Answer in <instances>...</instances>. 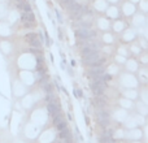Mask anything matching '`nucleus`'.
<instances>
[{
  "mask_svg": "<svg viewBox=\"0 0 148 143\" xmlns=\"http://www.w3.org/2000/svg\"><path fill=\"white\" fill-rule=\"evenodd\" d=\"M105 63H107V56L103 55L101 51H95V52L86 55V56H82V64L86 68L105 65Z\"/></svg>",
  "mask_w": 148,
  "mask_h": 143,
  "instance_id": "obj_1",
  "label": "nucleus"
},
{
  "mask_svg": "<svg viewBox=\"0 0 148 143\" xmlns=\"http://www.w3.org/2000/svg\"><path fill=\"white\" fill-rule=\"evenodd\" d=\"M74 36L78 41V43H86L92 39H96L97 30L95 28H75Z\"/></svg>",
  "mask_w": 148,
  "mask_h": 143,
  "instance_id": "obj_2",
  "label": "nucleus"
},
{
  "mask_svg": "<svg viewBox=\"0 0 148 143\" xmlns=\"http://www.w3.org/2000/svg\"><path fill=\"white\" fill-rule=\"evenodd\" d=\"M95 118H96L97 125L101 129H107L112 124V117H110V109L107 108H96L95 111Z\"/></svg>",
  "mask_w": 148,
  "mask_h": 143,
  "instance_id": "obj_3",
  "label": "nucleus"
},
{
  "mask_svg": "<svg viewBox=\"0 0 148 143\" xmlns=\"http://www.w3.org/2000/svg\"><path fill=\"white\" fill-rule=\"evenodd\" d=\"M118 83H120L121 89H138L139 87V82L135 74L127 73V72L118 76Z\"/></svg>",
  "mask_w": 148,
  "mask_h": 143,
  "instance_id": "obj_4",
  "label": "nucleus"
},
{
  "mask_svg": "<svg viewBox=\"0 0 148 143\" xmlns=\"http://www.w3.org/2000/svg\"><path fill=\"white\" fill-rule=\"evenodd\" d=\"M118 7H120L121 17L125 18V20H127V21L130 20L136 12H138V9H136V4L129 1V0H122L121 5H118Z\"/></svg>",
  "mask_w": 148,
  "mask_h": 143,
  "instance_id": "obj_5",
  "label": "nucleus"
},
{
  "mask_svg": "<svg viewBox=\"0 0 148 143\" xmlns=\"http://www.w3.org/2000/svg\"><path fill=\"white\" fill-rule=\"evenodd\" d=\"M57 131L53 129V126L51 128L43 129L40 134H39L36 143H56L57 142Z\"/></svg>",
  "mask_w": 148,
  "mask_h": 143,
  "instance_id": "obj_6",
  "label": "nucleus"
},
{
  "mask_svg": "<svg viewBox=\"0 0 148 143\" xmlns=\"http://www.w3.org/2000/svg\"><path fill=\"white\" fill-rule=\"evenodd\" d=\"M138 36V30L133 28V26H127L122 33L118 35V43H122V44H130L131 42H134Z\"/></svg>",
  "mask_w": 148,
  "mask_h": 143,
  "instance_id": "obj_7",
  "label": "nucleus"
},
{
  "mask_svg": "<svg viewBox=\"0 0 148 143\" xmlns=\"http://www.w3.org/2000/svg\"><path fill=\"white\" fill-rule=\"evenodd\" d=\"M90 89H91L92 94L95 96H103L105 95L107 92V89H108V83L103 82L101 79H90Z\"/></svg>",
  "mask_w": 148,
  "mask_h": 143,
  "instance_id": "obj_8",
  "label": "nucleus"
},
{
  "mask_svg": "<svg viewBox=\"0 0 148 143\" xmlns=\"http://www.w3.org/2000/svg\"><path fill=\"white\" fill-rule=\"evenodd\" d=\"M94 26L97 31H109L110 30V20H108L104 14H96L94 18Z\"/></svg>",
  "mask_w": 148,
  "mask_h": 143,
  "instance_id": "obj_9",
  "label": "nucleus"
},
{
  "mask_svg": "<svg viewBox=\"0 0 148 143\" xmlns=\"http://www.w3.org/2000/svg\"><path fill=\"white\" fill-rule=\"evenodd\" d=\"M127 26H130V23H129L127 20H125V18L120 17L117 18V20H113L110 21V31H112L114 35H120L121 33H122L123 30H125Z\"/></svg>",
  "mask_w": 148,
  "mask_h": 143,
  "instance_id": "obj_10",
  "label": "nucleus"
},
{
  "mask_svg": "<svg viewBox=\"0 0 148 143\" xmlns=\"http://www.w3.org/2000/svg\"><path fill=\"white\" fill-rule=\"evenodd\" d=\"M129 23H130V26H133L135 30H138V29H146L147 16L143 14V13H140V12H136L135 14L129 20Z\"/></svg>",
  "mask_w": 148,
  "mask_h": 143,
  "instance_id": "obj_11",
  "label": "nucleus"
},
{
  "mask_svg": "<svg viewBox=\"0 0 148 143\" xmlns=\"http://www.w3.org/2000/svg\"><path fill=\"white\" fill-rule=\"evenodd\" d=\"M26 42L29 43V46L33 47V48H43V36H42V33H27L26 34Z\"/></svg>",
  "mask_w": 148,
  "mask_h": 143,
  "instance_id": "obj_12",
  "label": "nucleus"
},
{
  "mask_svg": "<svg viewBox=\"0 0 148 143\" xmlns=\"http://www.w3.org/2000/svg\"><path fill=\"white\" fill-rule=\"evenodd\" d=\"M144 138H146V134L142 126L126 130V141H144Z\"/></svg>",
  "mask_w": 148,
  "mask_h": 143,
  "instance_id": "obj_13",
  "label": "nucleus"
},
{
  "mask_svg": "<svg viewBox=\"0 0 148 143\" xmlns=\"http://www.w3.org/2000/svg\"><path fill=\"white\" fill-rule=\"evenodd\" d=\"M99 41L103 46H116V44L118 43V36L114 35L110 30L109 31H103Z\"/></svg>",
  "mask_w": 148,
  "mask_h": 143,
  "instance_id": "obj_14",
  "label": "nucleus"
},
{
  "mask_svg": "<svg viewBox=\"0 0 148 143\" xmlns=\"http://www.w3.org/2000/svg\"><path fill=\"white\" fill-rule=\"evenodd\" d=\"M46 109H47V113H48L49 118L56 117L57 115L62 113V108H61V104H60V100L48 102L47 103V105H46Z\"/></svg>",
  "mask_w": 148,
  "mask_h": 143,
  "instance_id": "obj_15",
  "label": "nucleus"
},
{
  "mask_svg": "<svg viewBox=\"0 0 148 143\" xmlns=\"http://www.w3.org/2000/svg\"><path fill=\"white\" fill-rule=\"evenodd\" d=\"M108 20L113 21V20H117V18L121 17V12H120V7L118 5H114V4H109L105 9V12L103 13Z\"/></svg>",
  "mask_w": 148,
  "mask_h": 143,
  "instance_id": "obj_16",
  "label": "nucleus"
},
{
  "mask_svg": "<svg viewBox=\"0 0 148 143\" xmlns=\"http://www.w3.org/2000/svg\"><path fill=\"white\" fill-rule=\"evenodd\" d=\"M139 67H140V65H139L136 57H134V56H129L127 59H126L125 64H123V69L127 72V73H133V74L136 73Z\"/></svg>",
  "mask_w": 148,
  "mask_h": 143,
  "instance_id": "obj_17",
  "label": "nucleus"
},
{
  "mask_svg": "<svg viewBox=\"0 0 148 143\" xmlns=\"http://www.w3.org/2000/svg\"><path fill=\"white\" fill-rule=\"evenodd\" d=\"M104 72H105V65H97V67L87 68L86 73L90 79H97V78H100V76H101Z\"/></svg>",
  "mask_w": 148,
  "mask_h": 143,
  "instance_id": "obj_18",
  "label": "nucleus"
},
{
  "mask_svg": "<svg viewBox=\"0 0 148 143\" xmlns=\"http://www.w3.org/2000/svg\"><path fill=\"white\" fill-rule=\"evenodd\" d=\"M135 77L139 82V86H147L148 83V69L147 67H139V69L136 70Z\"/></svg>",
  "mask_w": 148,
  "mask_h": 143,
  "instance_id": "obj_19",
  "label": "nucleus"
},
{
  "mask_svg": "<svg viewBox=\"0 0 148 143\" xmlns=\"http://www.w3.org/2000/svg\"><path fill=\"white\" fill-rule=\"evenodd\" d=\"M120 95L129 100H133V102H136L139 99V92L138 89H121L120 90Z\"/></svg>",
  "mask_w": 148,
  "mask_h": 143,
  "instance_id": "obj_20",
  "label": "nucleus"
},
{
  "mask_svg": "<svg viewBox=\"0 0 148 143\" xmlns=\"http://www.w3.org/2000/svg\"><path fill=\"white\" fill-rule=\"evenodd\" d=\"M134 103H135V102L126 99V98L121 96V95L117 98V107L122 108V109L127 111V112H133V111H134Z\"/></svg>",
  "mask_w": 148,
  "mask_h": 143,
  "instance_id": "obj_21",
  "label": "nucleus"
},
{
  "mask_svg": "<svg viewBox=\"0 0 148 143\" xmlns=\"http://www.w3.org/2000/svg\"><path fill=\"white\" fill-rule=\"evenodd\" d=\"M108 5L109 4H108L107 0H92L91 9L94 10V13H96V14H103V13L105 12Z\"/></svg>",
  "mask_w": 148,
  "mask_h": 143,
  "instance_id": "obj_22",
  "label": "nucleus"
},
{
  "mask_svg": "<svg viewBox=\"0 0 148 143\" xmlns=\"http://www.w3.org/2000/svg\"><path fill=\"white\" fill-rule=\"evenodd\" d=\"M12 34H13L12 26L7 22H1V21H0V38L8 39L9 36H12Z\"/></svg>",
  "mask_w": 148,
  "mask_h": 143,
  "instance_id": "obj_23",
  "label": "nucleus"
},
{
  "mask_svg": "<svg viewBox=\"0 0 148 143\" xmlns=\"http://www.w3.org/2000/svg\"><path fill=\"white\" fill-rule=\"evenodd\" d=\"M147 104L143 102H140V100H136L135 103H134V111L133 112L138 113L139 116H143V117H147V113H148V109H147Z\"/></svg>",
  "mask_w": 148,
  "mask_h": 143,
  "instance_id": "obj_24",
  "label": "nucleus"
},
{
  "mask_svg": "<svg viewBox=\"0 0 148 143\" xmlns=\"http://www.w3.org/2000/svg\"><path fill=\"white\" fill-rule=\"evenodd\" d=\"M20 22L36 23L35 13H34L33 10H30V12H21V13H20Z\"/></svg>",
  "mask_w": 148,
  "mask_h": 143,
  "instance_id": "obj_25",
  "label": "nucleus"
},
{
  "mask_svg": "<svg viewBox=\"0 0 148 143\" xmlns=\"http://www.w3.org/2000/svg\"><path fill=\"white\" fill-rule=\"evenodd\" d=\"M127 48H129V52H130V56H134V57H136L142 51H143V50L139 47V44L136 43V41H134V42H131L130 44H127Z\"/></svg>",
  "mask_w": 148,
  "mask_h": 143,
  "instance_id": "obj_26",
  "label": "nucleus"
},
{
  "mask_svg": "<svg viewBox=\"0 0 148 143\" xmlns=\"http://www.w3.org/2000/svg\"><path fill=\"white\" fill-rule=\"evenodd\" d=\"M136 43L139 44V47H140L143 51H147L148 48V41H147V36L143 35V34H138V36H136Z\"/></svg>",
  "mask_w": 148,
  "mask_h": 143,
  "instance_id": "obj_27",
  "label": "nucleus"
},
{
  "mask_svg": "<svg viewBox=\"0 0 148 143\" xmlns=\"http://www.w3.org/2000/svg\"><path fill=\"white\" fill-rule=\"evenodd\" d=\"M136 60H138V63H139L140 67H147L148 65V54H147V51H142L140 54L136 56Z\"/></svg>",
  "mask_w": 148,
  "mask_h": 143,
  "instance_id": "obj_28",
  "label": "nucleus"
},
{
  "mask_svg": "<svg viewBox=\"0 0 148 143\" xmlns=\"http://www.w3.org/2000/svg\"><path fill=\"white\" fill-rule=\"evenodd\" d=\"M136 9L138 12L143 13V14L147 16V12H148V0H139L136 3Z\"/></svg>",
  "mask_w": 148,
  "mask_h": 143,
  "instance_id": "obj_29",
  "label": "nucleus"
},
{
  "mask_svg": "<svg viewBox=\"0 0 148 143\" xmlns=\"http://www.w3.org/2000/svg\"><path fill=\"white\" fill-rule=\"evenodd\" d=\"M73 94H74V96H75V99H82V98H83V92H82V90L78 89V87H75V89L73 90Z\"/></svg>",
  "mask_w": 148,
  "mask_h": 143,
  "instance_id": "obj_30",
  "label": "nucleus"
},
{
  "mask_svg": "<svg viewBox=\"0 0 148 143\" xmlns=\"http://www.w3.org/2000/svg\"><path fill=\"white\" fill-rule=\"evenodd\" d=\"M108 1V4H114V5H117L118 3L121 1V0H107Z\"/></svg>",
  "mask_w": 148,
  "mask_h": 143,
  "instance_id": "obj_31",
  "label": "nucleus"
},
{
  "mask_svg": "<svg viewBox=\"0 0 148 143\" xmlns=\"http://www.w3.org/2000/svg\"><path fill=\"white\" fill-rule=\"evenodd\" d=\"M127 143H144V141H127Z\"/></svg>",
  "mask_w": 148,
  "mask_h": 143,
  "instance_id": "obj_32",
  "label": "nucleus"
},
{
  "mask_svg": "<svg viewBox=\"0 0 148 143\" xmlns=\"http://www.w3.org/2000/svg\"><path fill=\"white\" fill-rule=\"evenodd\" d=\"M14 143H25V142H23V139H16Z\"/></svg>",
  "mask_w": 148,
  "mask_h": 143,
  "instance_id": "obj_33",
  "label": "nucleus"
},
{
  "mask_svg": "<svg viewBox=\"0 0 148 143\" xmlns=\"http://www.w3.org/2000/svg\"><path fill=\"white\" fill-rule=\"evenodd\" d=\"M129 1H131V3H134V4H136V3H138L139 0H129Z\"/></svg>",
  "mask_w": 148,
  "mask_h": 143,
  "instance_id": "obj_34",
  "label": "nucleus"
},
{
  "mask_svg": "<svg viewBox=\"0 0 148 143\" xmlns=\"http://www.w3.org/2000/svg\"><path fill=\"white\" fill-rule=\"evenodd\" d=\"M0 143H5V142H1V141H0Z\"/></svg>",
  "mask_w": 148,
  "mask_h": 143,
  "instance_id": "obj_35",
  "label": "nucleus"
},
{
  "mask_svg": "<svg viewBox=\"0 0 148 143\" xmlns=\"http://www.w3.org/2000/svg\"><path fill=\"white\" fill-rule=\"evenodd\" d=\"M34 1H35V0H34Z\"/></svg>",
  "mask_w": 148,
  "mask_h": 143,
  "instance_id": "obj_36",
  "label": "nucleus"
}]
</instances>
